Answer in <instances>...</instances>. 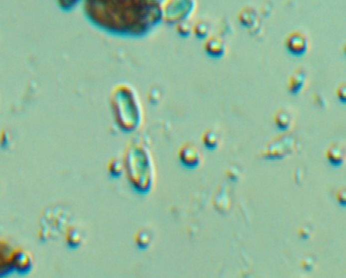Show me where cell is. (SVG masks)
<instances>
[{
	"mask_svg": "<svg viewBox=\"0 0 346 278\" xmlns=\"http://www.w3.org/2000/svg\"><path fill=\"white\" fill-rule=\"evenodd\" d=\"M86 12L95 24L120 32L122 8H125L127 33L140 34L150 29L161 17L160 0H86Z\"/></svg>",
	"mask_w": 346,
	"mask_h": 278,
	"instance_id": "obj_1",
	"label": "cell"
},
{
	"mask_svg": "<svg viewBox=\"0 0 346 278\" xmlns=\"http://www.w3.org/2000/svg\"><path fill=\"white\" fill-rule=\"evenodd\" d=\"M195 8V0H167L161 6V12L165 21L178 24L189 18Z\"/></svg>",
	"mask_w": 346,
	"mask_h": 278,
	"instance_id": "obj_2",
	"label": "cell"
},
{
	"mask_svg": "<svg viewBox=\"0 0 346 278\" xmlns=\"http://www.w3.org/2000/svg\"><path fill=\"white\" fill-rule=\"evenodd\" d=\"M287 50L294 56H303L309 50L310 41L308 35L301 30H294L288 34L285 42Z\"/></svg>",
	"mask_w": 346,
	"mask_h": 278,
	"instance_id": "obj_3",
	"label": "cell"
},
{
	"mask_svg": "<svg viewBox=\"0 0 346 278\" xmlns=\"http://www.w3.org/2000/svg\"><path fill=\"white\" fill-rule=\"evenodd\" d=\"M33 266L32 255L24 248L15 247L11 253V267L19 275L28 274Z\"/></svg>",
	"mask_w": 346,
	"mask_h": 278,
	"instance_id": "obj_4",
	"label": "cell"
},
{
	"mask_svg": "<svg viewBox=\"0 0 346 278\" xmlns=\"http://www.w3.org/2000/svg\"><path fill=\"white\" fill-rule=\"evenodd\" d=\"M178 158L185 167L195 168L202 162L203 154L194 143H185L178 150Z\"/></svg>",
	"mask_w": 346,
	"mask_h": 278,
	"instance_id": "obj_5",
	"label": "cell"
},
{
	"mask_svg": "<svg viewBox=\"0 0 346 278\" xmlns=\"http://www.w3.org/2000/svg\"><path fill=\"white\" fill-rule=\"evenodd\" d=\"M11 247L6 241L0 239V278H4L13 272L11 267Z\"/></svg>",
	"mask_w": 346,
	"mask_h": 278,
	"instance_id": "obj_6",
	"label": "cell"
},
{
	"mask_svg": "<svg viewBox=\"0 0 346 278\" xmlns=\"http://www.w3.org/2000/svg\"><path fill=\"white\" fill-rule=\"evenodd\" d=\"M205 51L206 53L213 58H221L227 52V45L224 42V39L219 36H209L206 39L205 43Z\"/></svg>",
	"mask_w": 346,
	"mask_h": 278,
	"instance_id": "obj_7",
	"label": "cell"
},
{
	"mask_svg": "<svg viewBox=\"0 0 346 278\" xmlns=\"http://www.w3.org/2000/svg\"><path fill=\"white\" fill-rule=\"evenodd\" d=\"M307 81V72L303 68H299L292 73L288 81V90L296 95L302 91Z\"/></svg>",
	"mask_w": 346,
	"mask_h": 278,
	"instance_id": "obj_8",
	"label": "cell"
},
{
	"mask_svg": "<svg viewBox=\"0 0 346 278\" xmlns=\"http://www.w3.org/2000/svg\"><path fill=\"white\" fill-rule=\"evenodd\" d=\"M327 160L333 165H341L346 158L345 147L337 142L330 144L326 150Z\"/></svg>",
	"mask_w": 346,
	"mask_h": 278,
	"instance_id": "obj_9",
	"label": "cell"
},
{
	"mask_svg": "<svg viewBox=\"0 0 346 278\" xmlns=\"http://www.w3.org/2000/svg\"><path fill=\"white\" fill-rule=\"evenodd\" d=\"M84 240V232L78 226H70L65 232V241L67 246L72 249L78 248Z\"/></svg>",
	"mask_w": 346,
	"mask_h": 278,
	"instance_id": "obj_10",
	"label": "cell"
},
{
	"mask_svg": "<svg viewBox=\"0 0 346 278\" xmlns=\"http://www.w3.org/2000/svg\"><path fill=\"white\" fill-rule=\"evenodd\" d=\"M153 240H154L153 232L148 227L140 228L134 236V241L136 245L141 249L148 248L152 244Z\"/></svg>",
	"mask_w": 346,
	"mask_h": 278,
	"instance_id": "obj_11",
	"label": "cell"
},
{
	"mask_svg": "<svg viewBox=\"0 0 346 278\" xmlns=\"http://www.w3.org/2000/svg\"><path fill=\"white\" fill-rule=\"evenodd\" d=\"M275 124L280 130H288L293 122L292 113L286 108H280L275 114Z\"/></svg>",
	"mask_w": 346,
	"mask_h": 278,
	"instance_id": "obj_12",
	"label": "cell"
},
{
	"mask_svg": "<svg viewBox=\"0 0 346 278\" xmlns=\"http://www.w3.org/2000/svg\"><path fill=\"white\" fill-rule=\"evenodd\" d=\"M238 18H239L240 23L247 28H251V27L255 26L258 22V17H257L256 11L250 7H244L240 11Z\"/></svg>",
	"mask_w": 346,
	"mask_h": 278,
	"instance_id": "obj_13",
	"label": "cell"
},
{
	"mask_svg": "<svg viewBox=\"0 0 346 278\" xmlns=\"http://www.w3.org/2000/svg\"><path fill=\"white\" fill-rule=\"evenodd\" d=\"M220 135L213 129H208L202 136V142L208 149H216L220 144Z\"/></svg>",
	"mask_w": 346,
	"mask_h": 278,
	"instance_id": "obj_14",
	"label": "cell"
},
{
	"mask_svg": "<svg viewBox=\"0 0 346 278\" xmlns=\"http://www.w3.org/2000/svg\"><path fill=\"white\" fill-rule=\"evenodd\" d=\"M210 31H211V25L205 19H200L199 21L196 22L194 26H192V32H194L200 38L208 37Z\"/></svg>",
	"mask_w": 346,
	"mask_h": 278,
	"instance_id": "obj_15",
	"label": "cell"
},
{
	"mask_svg": "<svg viewBox=\"0 0 346 278\" xmlns=\"http://www.w3.org/2000/svg\"><path fill=\"white\" fill-rule=\"evenodd\" d=\"M107 166H108L107 169H108L110 175L113 177L120 176L124 170V165H123L122 161L119 160V159H111V160L108 162Z\"/></svg>",
	"mask_w": 346,
	"mask_h": 278,
	"instance_id": "obj_16",
	"label": "cell"
},
{
	"mask_svg": "<svg viewBox=\"0 0 346 278\" xmlns=\"http://www.w3.org/2000/svg\"><path fill=\"white\" fill-rule=\"evenodd\" d=\"M316 259L312 255H306L302 260V266L306 270H312L315 266Z\"/></svg>",
	"mask_w": 346,
	"mask_h": 278,
	"instance_id": "obj_17",
	"label": "cell"
},
{
	"mask_svg": "<svg viewBox=\"0 0 346 278\" xmlns=\"http://www.w3.org/2000/svg\"><path fill=\"white\" fill-rule=\"evenodd\" d=\"M176 31L180 35L186 36V35L190 34V32L192 31V27H190V25L186 21H183V22H180V23L176 24Z\"/></svg>",
	"mask_w": 346,
	"mask_h": 278,
	"instance_id": "obj_18",
	"label": "cell"
},
{
	"mask_svg": "<svg viewBox=\"0 0 346 278\" xmlns=\"http://www.w3.org/2000/svg\"><path fill=\"white\" fill-rule=\"evenodd\" d=\"M336 96L342 102L346 103V82H342L336 89Z\"/></svg>",
	"mask_w": 346,
	"mask_h": 278,
	"instance_id": "obj_19",
	"label": "cell"
},
{
	"mask_svg": "<svg viewBox=\"0 0 346 278\" xmlns=\"http://www.w3.org/2000/svg\"><path fill=\"white\" fill-rule=\"evenodd\" d=\"M336 200L341 206H346V186H341L336 192Z\"/></svg>",
	"mask_w": 346,
	"mask_h": 278,
	"instance_id": "obj_20",
	"label": "cell"
},
{
	"mask_svg": "<svg viewBox=\"0 0 346 278\" xmlns=\"http://www.w3.org/2000/svg\"><path fill=\"white\" fill-rule=\"evenodd\" d=\"M311 233H312V229L310 228L309 225H307V224L301 226L300 229H299V235H300L301 238H303V239H306V238H309Z\"/></svg>",
	"mask_w": 346,
	"mask_h": 278,
	"instance_id": "obj_21",
	"label": "cell"
},
{
	"mask_svg": "<svg viewBox=\"0 0 346 278\" xmlns=\"http://www.w3.org/2000/svg\"><path fill=\"white\" fill-rule=\"evenodd\" d=\"M59 1L63 6H71L77 1V0H59Z\"/></svg>",
	"mask_w": 346,
	"mask_h": 278,
	"instance_id": "obj_22",
	"label": "cell"
},
{
	"mask_svg": "<svg viewBox=\"0 0 346 278\" xmlns=\"http://www.w3.org/2000/svg\"><path fill=\"white\" fill-rule=\"evenodd\" d=\"M343 52H344V54L346 55V41H345V43H344V45H343Z\"/></svg>",
	"mask_w": 346,
	"mask_h": 278,
	"instance_id": "obj_23",
	"label": "cell"
}]
</instances>
